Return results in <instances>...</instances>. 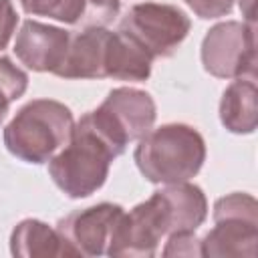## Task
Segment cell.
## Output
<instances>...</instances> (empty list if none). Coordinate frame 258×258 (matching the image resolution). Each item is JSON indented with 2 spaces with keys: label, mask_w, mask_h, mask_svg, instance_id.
<instances>
[{
  "label": "cell",
  "mask_w": 258,
  "mask_h": 258,
  "mask_svg": "<svg viewBox=\"0 0 258 258\" xmlns=\"http://www.w3.org/2000/svg\"><path fill=\"white\" fill-rule=\"evenodd\" d=\"M123 214V206L101 202L83 210H75L56 222V232L62 236L73 256H103L115 222Z\"/></svg>",
  "instance_id": "cell-9"
},
{
  "label": "cell",
  "mask_w": 258,
  "mask_h": 258,
  "mask_svg": "<svg viewBox=\"0 0 258 258\" xmlns=\"http://www.w3.org/2000/svg\"><path fill=\"white\" fill-rule=\"evenodd\" d=\"M157 107L147 91L135 87H117L107 93L103 103L81 119L95 129L115 151L123 155L127 145L139 141L155 125Z\"/></svg>",
  "instance_id": "cell-4"
},
{
  "label": "cell",
  "mask_w": 258,
  "mask_h": 258,
  "mask_svg": "<svg viewBox=\"0 0 258 258\" xmlns=\"http://www.w3.org/2000/svg\"><path fill=\"white\" fill-rule=\"evenodd\" d=\"M214 228L200 240L206 258H254L258 244V202L246 191L222 196L214 204Z\"/></svg>",
  "instance_id": "cell-5"
},
{
  "label": "cell",
  "mask_w": 258,
  "mask_h": 258,
  "mask_svg": "<svg viewBox=\"0 0 258 258\" xmlns=\"http://www.w3.org/2000/svg\"><path fill=\"white\" fill-rule=\"evenodd\" d=\"M18 20L20 18H18V12L12 0H0V50H4L8 42L12 40Z\"/></svg>",
  "instance_id": "cell-20"
},
{
  "label": "cell",
  "mask_w": 258,
  "mask_h": 258,
  "mask_svg": "<svg viewBox=\"0 0 258 258\" xmlns=\"http://www.w3.org/2000/svg\"><path fill=\"white\" fill-rule=\"evenodd\" d=\"M220 121L236 135H250L258 121L256 77H238L224 89L220 99Z\"/></svg>",
  "instance_id": "cell-13"
},
{
  "label": "cell",
  "mask_w": 258,
  "mask_h": 258,
  "mask_svg": "<svg viewBox=\"0 0 258 258\" xmlns=\"http://www.w3.org/2000/svg\"><path fill=\"white\" fill-rule=\"evenodd\" d=\"M69 42H71L69 30L28 18L22 22L16 34L14 54L26 69L34 73L56 75V71L60 69L67 56Z\"/></svg>",
  "instance_id": "cell-11"
},
{
  "label": "cell",
  "mask_w": 258,
  "mask_h": 258,
  "mask_svg": "<svg viewBox=\"0 0 258 258\" xmlns=\"http://www.w3.org/2000/svg\"><path fill=\"white\" fill-rule=\"evenodd\" d=\"M117 30L107 26H85L71 34L67 56L56 71L60 79H111Z\"/></svg>",
  "instance_id": "cell-10"
},
{
  "label": "cell",
  "mask_w": 258,
  "mask_h": 258,
  "mask_svg": "<svg viewBox=\"0 0 258 258\" xmlns=\"http://www.w3.org/2000/svg\"><path fill=\"white\" fill-rule=\"evenodd\" d=\"M113 159L117 155L109 143L79 119L69 143L48 161V175L67 198L81 200L105 185Z\"/></svg>",
  "instance_id": "cell-3"
},
{
  "label": "cell",
  "mask_w": 258,
  "mask_h": 258,
  "mask_svg": "<svg viewBox=\"0 0 258 258\" xmlns=\"http://www.w3.org/2000/svg\"><path fill=\"white\" fill-rule=\"evenodd\" d=\"M28 89V75L8 56H0V125L4 123L10 105Z\"/></svg>",
  "instance_id": "cell-16"
},
{
  "label": "cell",
  "mask_w": 258,
  "mask_h": 258,
  "mask_svg": "<svg viewBox=\"0 0 258 258\" xmlns=\"http://www.w3.org/2000/svg\"><path fill=\"white\" fill-rule=\"evenodd\" d=\"M18 4L30 16H44L64 24H79L85 14L83 0H18Z\"/></svg>",
  "instance_id": "cell-15"
},
{
  "label": "cell",
  "mask_w": 258,
  "mask_h": 258,
  "mask_svg": "<svg viewBox=\"0 0 258 258\" xmlns=\"http://www.w3.org/2000/svg\"><path fill=\"white\" fill-rule=\"evenodd\" d=\"M189 10L202 20H214L228 16L234 8V0H183Z\"/></svg>",
  "instance_id": "cell-19"
},
{
  "label": "cell",
  "mask_w": 258,
  "mask_h": 258,
  "mask_svg": "<svg viewBox=\"0 0 258 258\" xmlns=\"http://www.w3.org/2000/svg\"><path fill=\"white\" fill-rule=\"evenodd\" d=\"M167 216L159 196L153 191L145 202L123 210L113 226L107 256L115 258H151L157 254V246L167 238Z\"/></svg>",
  "instance_id": "cell-8"
},
{
  "label": "cell",
  "mask_w": 258,
  "mask_h": 258,
  "mask_svg": "<svg viewBox=\"0 0 258 258\" xmlns=\"http://www.w3.org/2000/svg\"><path fill=\"white\" fill-rule=\"evenodd\" d=\"M163 256H185V258H200L202 256V244L196 232H179L167 236V242L161 250Z\"/></svg>",
  "instance_id": "cell-18"
},
{
  "label": "cell",
  "mask_w": 258,
  "mask_h": 258,
  "mask_svg": "<svg viewBox=\"0 0 258 258\" xmlns=\"http://www.w3.org/2000/svg\"><path fill=\"white\" fill-rule=\"evenodd\" d=\"M167 216V236L196 232L208 218V200L200 185L191 181L167 183L155 189Z\"/></svg>",
  "instance_id": "cell-12"
},
{
  "label": "cell",
  "mask_w": 258,
  "mask_h": 258,
  "mask_svg": "<svg viewBox=\"0 0 258 258\" xmlns=\"http://www.w3.org/2000/svg\"><path fill=\"white\" fill-rule=\"evenodd\" d=\"M83 2H85V14L81 22L85 26H107L117 18L121 8V0H83Z\"/></svg>",
  "instance_id": "cell-17"
},
{
  "label": "cell",
  "mask_w": 258,
  "mask_h": 258,
  "mask_svg": "<svg viewBox=\"0 0 258 258\" xmlns=\"http://www.w3.org/2000/svg\"><path fill=\"white\" fill-rule=\"evenodd\" d=\"M133 159L141 175L151 183L189 181L206 161V141L191 125L165 123L137 141Z\"/></svg>",
  "instance_id": "cell-1"
},
{
  "label": "cell",
  "mask_w": 258,
  "mask_h": 258,
  "mask_svg": "<svg viewBox=\"0 0 258 258\" xmlns=\"http://www.w3.org/2000/svg\"><path fill=\"white\" fill-rule=\"evenodd\" d=\"M71 109L54 99H32L4 127L2 139L10 155L24 163H48L71 139Z\"/></svg>",
  "instance_id": "cell-2"
},
{
  "label": "cell",
  "mask_w": 258,
  "mask_h": 258,
  "mask_svg": "<svg viewBox=\"0 0 258 258\" xmlns=\"http://www.w3.org/2000/svg\"><path fill=\"white\" fill-rule=\"evenodd\" d=\"M240 4V10H242V16H244V22L248 24H256V14H254V0H238Z\"/></svg>",
  "instance_id": "cell-21"
},
{
  "label": "cell",
  "mask_w": 258,
  "mask_h": 258,
  "mask_svg": "<svg viewBox=\"0 0 258 258\" xmlns=\"http://www.w3.org/2000/svg\"><path fill=\"white\" fill-rule=\"evenodd\" d=\"M200 58L216 79L256 77V24L224 20L214 24L204 40Z\"/></svg>",
  "instance_id": "cell-7"
},
{
  "label": "cell",
  "mask_w": 258,
  "mask_h": 258,
  "mask_svg": "<svg viewBox=\"0 0 258 258\" xmlns=\"http://www.w3.org/2000/svg\"><path fill=\"white\" fill-rule=\"evenodd\" d=\"M10 254L18 258L73 256L56 228L36 218H24L14 226L10 234Z\"/></svg>",
  "instance_id": "cell-14"
},
{
  "label": "cell",
  "mask_w": 258,
  "mask_h": 258,
  "mask_svg": "<svg viewBox=\"0 0 258 258\" xmlns=\"http://www.w3.org/2000/svg\"><path fill=\"white\" fill-rule=\"evenodd\" d=\"M191 28L189 16L173 6L161 2L133 4L119 20L117 30L133 40L151 58H169L187 38Z\"/></svg>",
  "instance_id": "cell-6"
}]
</instances>
